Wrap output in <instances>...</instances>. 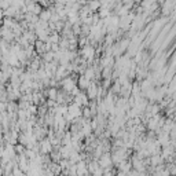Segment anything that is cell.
Masks as SVG:
<instances>
[{
    "mask_svg": "<svg viewBox=\"0 0 176 176\" xmlns=\"http://www.w3.org/2000/svg\"><path fill=\"white\" fill-rule=\"evenodd\" d=\"M100 4H102V3H100L99 0H91V1H90V7H88V8H90L91 11H95V10L99 8Z\"/></svg>",
    "mask_w": 176,
    "mask_h": 176,
    "instance_id": "1",
    "label": "cell"
},
{
    "mask_svg": "<svg viewBox=\"0 0 176 176\" xmlns=\"http://www.w3.org/2000/svg\"><path fill=\"white\" fill-rule=\"evenodd\" d=\"M50 17H51V11H44V13L40 14L41 19H50Z\"/></svg>",
    "mask_w": 176,
    "mask_h": 176,
    "instance_id": "2",
    "label": "cell"
}]
</instances>
